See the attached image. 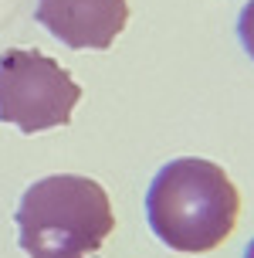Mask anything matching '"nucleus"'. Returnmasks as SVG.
<instances>
[{
    "label": "nucleus",
    "instance_id": "6",
    "mask_svg": "<svg viewBox=\"0 0 254 258\" xmlns=\"http://www.w3.org/2000/svg\"><path fill=\"white\" fill-rule=\"evenodd\" d=\"M244 258H254V238H251V245H247V251H244Z\"/></svg>",
    "mask_w": 254,
    "mask_h": 258
},
{
    "label": "nucleus",
    "instance_id": "2",
    "mask_svg": "<svg viewBox=\"0 0 254 258\" xmlns=\"http://www.w3.org/2000/svg\"><path fill=\"white\" fill-rule=\"evenodd\" d=\"M14 218L21 248L31 258H89L115 228L109 194L78 173H54L31 183Z\"/></svg>",
    "mask_w": 254,
    "mask_h": 258
},
{
    "label": "nucleus",
    "instance_id": "5",
    "mask_svg": "<svg viewBox=\"0 0 254 258\" xmlns=\"http://www.w3.org/2000/svg\"><path fill=\"white\" fill-rule=\"evenodd\" d=\"M237 34H241L244 51L254 58V0H247V4H244L241 17H237Z\"/></svg>",
    "mask_w": 254,
    "mask_h": 258
},
{
    "label": "nucleus",
    "instance_id": "4",
    "mask_svg": "<svg viewBox=\"0 0 254 258\" xmlns=\"http://www.w3.org/2000/svg\"><path fill=\"white\" fill-rule=\"evenodd\" d=\"M41 27L75 51H105L129 21L126 0H38Z\"/></svg>",
    "mask_w": 254,
    "mask_h": 258
},
{
    "label": "nucleus",
    "instance_id": "3",
    "mask_svg": "<svg viewBox=\"0 0 254 258\" xmlns=\"http://www.w3.org/2000/svg\"><path fill=\"white\" fill-rule=\"evenodd\" d=\"M78 102V82L54 58L31 48L0 54V122L21 133H44L68 126Z\"/></svg>",
    "mask_w": 254,
    "mask_h": 258
},
{
    "label": "nucleus",
    "instance_id": "1",
    "mask_svg": "<svg viewBox=\"0 0 254 258\" xmlns=\"http://www.w3.org/2000/svg\"><path fill=\"white\" fill-rule=\"evenodd\" d=\"M241 197L224 170L200 160H170L149 183L146 218L163 245L197 255L217 248L237 224Z\"/></svg>",
    "mask_w": 254,
    "mask_h": 258
}]
</instances>
